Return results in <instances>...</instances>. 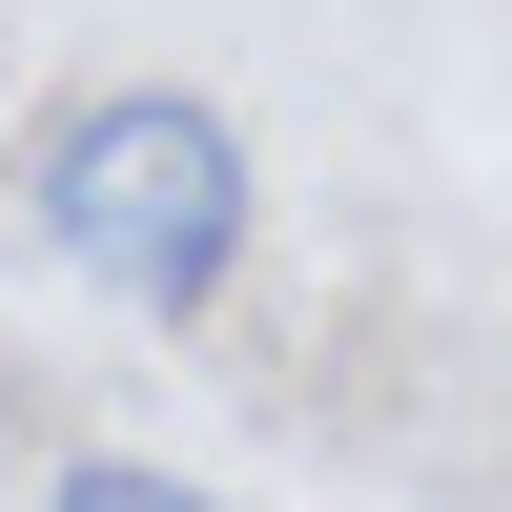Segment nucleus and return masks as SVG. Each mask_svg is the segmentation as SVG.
Here are the masks:
<instances>
[{
  "mask_svg": "<svg viewBox=\"0 0 512 512\" xmlns=\"http://www.w3.org/2000/svg\"><path fill=\"white\" fill-rule=\"evenodd\" d=\"M21 205H41V246H62L103 308H144V328H205L246 287V226H267L246 123L205 103V82H82V103H41Z\"/></svg>",
  "mask_w": 512,
  "mask_h": 512,
  "instance_id": "f257e3e1",
  "label": "nucleus"
},
{
  "mask_svg": "<svg viewBox=\"0 0 512 512\" xmlns=\"http://www.w3.org/2000/svg\"><path fill=\"white\" fill-rule=\"evenodd\" d=\"M41 512H226V492L164 472V451H62V472H41Z\"/></svg>",
  "mask_w": 512,
  "mask_h": 512,
  "instance_id": "f03ea898",
  "label": "nucleus"
}]
</instances>
